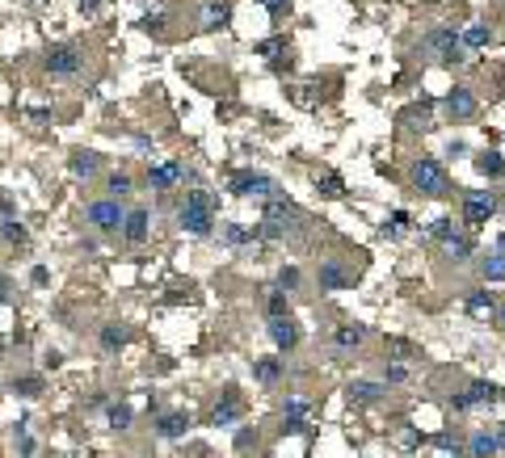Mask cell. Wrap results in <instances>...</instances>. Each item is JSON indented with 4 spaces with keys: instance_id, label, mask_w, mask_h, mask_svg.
<instances>
[{
    "instance_id": "6da1fadb",
    "label": "cell",
    "mask_w": 505,
    "mask_h": 458,
    "mask_svg": "<svg viewBox=\"0 0 505 458\" xmlns=\"http://www.w3.org/2000/svg\"><path fill=\"white\" fill-rule=\"evenodd\" d=\"M215 193H207V189H189L185 193V202L177 206V228L189 231V235H198V240H207L211 231H215Z\"/></svg>"
},
{
    "instance_id": "7a4b0ae2",
    "label": "cell",
    "mask_w": 505,
    "mask_h": 458,
    "mask_svg": "<svg viewBox=\"0 0 505 458\" xmlns=\"http://www.w3.org/2000/svg\"><path fill=\"white\" fill-rule=\"evenodd\" d=\"M299 231H303L299 206H291L282 193L266 198V211H261V240H295Z\"/></svg>"
},
{
    "instance_id": "3957f363",
    "label": "cell",
    "mask_w": 505,
    "mask_h": 458,
    "mask_svg": "<svg viewBox=\"0 0 505 458\" xmlns=\"http://www.w3.org/2000/svg\"><path fill=\"white\" fill-rule=\"evenodd\" d=\"M417 50L429 55L434 63H467V46L459 43V26H434Z\"/></svg>"
},
{
    "instance_id": "277c9868",
    "label": "cell",
    "mask_w": 505,
    "mask_h": 458,
    "mask_svg": "<svg viewBox=\"0 0 505 458\" xmlns=\"http://www.w3.org/2000/svg\"><path fill=\"white\" fill-rule=\"evenodd\" d=\"M409 181H413V189L421 198H447L451 193V177H447L442 160H434V156H417Z\"/></svg>"
},
{
    "instance_id": "5b68a950",
    "label": "cell",
    "mask_w": 505,
    "mask_h": 458,
    "mask_svg": "<svg viewBox=\"0 0 505 458\" xmlns=\"http://www.w3.org/2000/svg\"><path fill=\"white\" fill-rule=\"evenodd\" d=\"M43 72H46V76H55V80H72V76H80V72H85V46H80V43L51 46V50L43 55Z\"/></svg>"
},
{
    "instance_id": "8992f818",
    "label": "cell",
    "mask_w": 505,
    "mask_h": 458,
    "mask_svg": "<svg viewBox=\"0 0 505 458\" xmlns=\"http://www.w3.org/2000/svg\"><path fill=\"white\" fill-rule=\"evenodd\" d=\"M123 219H127V206H123V198H97L85 206V223L93 231H101V235H114V231H123Z\"/></svg>"
},
{
    "instance_id": "52a82bcc",
    "label": "cell",
    "mask_w": 505,
    "mask_h": 458,
    "mask_svg": "<svg viewBox=\"0 0 505 458\" xmlns=\"http://www.w3.org/2000/svg\"><path fill=\"white\" fill-rule=\"evenodd\" d=\"M497 206H501V198L493 189H467L463 193V223L467 228H484L497 215Z\"/></svg>"
},
{
    "instance_id": "ba28073f",
    "label": "cell",
    "mask_w": 505,
    "mask_h": 458,
    "mask_svg": "<svg viewBox=\"0 0 505 458\" xmlns=\"http://www.w3.org/2000/svg\"><path fill=\"white\" fill-rule=\"evenodd\" d=\"M228 193H231V198H274V193H278V181H274V177H266V173L240 169V173H231Z\"/></svg>"
},
{
    "instance_id": "9c48e42d",
    "label": "cell",
    "mask_w": 505,
    "mask_h": 458,
    "mask_svg": "<svg viewBox=\"0 0 505 458\" xmlns=\"http://www.w3.org/2000/svg\"><path fill=\"white\" fill-rule=\"evenodd\" d=\"M147 189H156V193H165V189H173V185H194L198 181V173L194 169H185L182 160H165V164H156V169H147Z\"/></svg>"
},
{
    "instance_id": "30bf717a",
    "label": "cell",
    "mask_w": 505,
    "mask_h": 458,
    "mask_svg": "<svg viewBox=\"0 0 505 458\" xmlns=\"http://www.w3.org/2000/svg\"><path fill=\"white\" fill-rule=\"evenodd\" d=\"M442 110H447L451 122H472L476 110H480V101H476V92L467 89V85H455V89L442 97Z\"/></svg>"
},
{
    "instance_id": "8fae6325",
    "label": "cell",
    "mask_w": 505,
    "mask_h": 458,
    "mask_svg": "<svg viewBox=\"0 0 505 458\" xmlns=\"http://www.w3.org/2000/svg\"><path fill=\"white\" fill-rule=\"evenodd\" d=\"M240 416H244V400H240V391H236V387H224L219 404L211 408V425H215V429H231V425H240Z\"/></svg>"
},
{
    "instance_id": "7c38bea8",
    "label": "cell",
    "mask_w": 505,
    "mask_h": 458,
    "mask_svg": "<svg viewBox=\"0 0 505 458\" xmlns=\"http://www.w3.org/2000/svg\"><path fill=\"white\" fill-rule=\"evenodd\" d=\"M316 282H321V290H345V286H354V282H358V274H354V270H345V261L324 257L321 270H316Z\"/></svg>"
},
{
    "instance_id": "4fadbf2b",
    "label": "cell",
    "mask_w": 505,
    "mask_h": 458,
    "mask_svg": "<svg viewBox=\"0 0 505 458\" xmlns=\"http://www.w3.org/2000/svg\"><path fill=\"white\" fill-rule=\"evenodd\" d=\"M270 341H274L278 353H291V349H299V341H303V332H299V324L291 320V316H270Z\"/></svg>"
},
{
    "instance_id": "5bb4252c",
    "label": "cell",
    "mask_w": 505,
    "mask_h": 458,
    "mask_svg": "<svg viewBox=\"0 0 505 458\" xmlns=\"http://www.w3.org/2000/svg\"><path fill=\"white\" fill-rule=\"evenodd\" d=\"M127 244H147V235H152V211L147 206H131L127 211V219H123V231H118Z\"/></svg>"
},
{
    "instance_id": "9a60e30c",
    "label": "cell",
    "mask_w": 505,
    "mask_h": 458,
    "mask_svg": "<svg viewBox=\"0 0 505 458\" xmlns=\"http://www.w3.org/2000/svg\"><path fill=\"white\" fill-rule=\"evenodd\" d=\"M497 294L489 290V286H472L467 294H463V311L472 316V320H493V311H497Z\"/></svg>"
},
{
    "instance_id": "2e32d148",
    "label": "cell",
    "mask_w": 505,
    "mask_h": 458,
    "mask_svg": "<svg viewBox=\"0 0 505 458\" xmlns=\"http://www.w3.org/2000/svg\"><path fill=\"white\" fill-rule=\"evenodd\" d=\"M387 395V383H370V378H350L345 383V400L354 404V408H370V404H379Z\"/></svg>"
},
{
    "instance_id": "e0dca14e",
    "label": "cell",
    "mask_w": 505,
    "mask_h": 458,
    "mask_svg": "<svg viewBox=\"0 0 505 458\" xmlns=\"http://www.w3.org/2000/svg\"><path fill=\"white\" fill-rule=\"evenodd\" d=\"M127 341H131V328L118 320L101 324L97 328V345H101V353H118V349H127Z\"/></svg>"
},
{
    "instance_id": "ac0fdd59",
    "label": "cell",
    "mask_w": 505,
    "mask_h": 458,
    "mask_svg": "<svg viewBox=\"0 0 505 458\" xmlns=\"http://www.w3.org/2000/svg\"><path fill=\"white\" fill-rule=\"evenodd\" d=\"M367 341H370V328H363V324H341V328H333V345H337V353L363 349Z\"/></svg>"
},
{
    "instance_id": "d6986e66",
    "label": "cell",
    "mask_w": 505,
    "mask_h": 458,
    "mask_svg": "<svg viewBox=\"0 0 505 458\" xmlns=\"http://www.w3.org/2000/svg\"><path fill=\"white\" fill-rule=\"evenodd\" d=\"M101 169H105V164H101V156H97V151H89V147H76V151L68 156V173H72V177H85V181H89V177H97V173H101Z\"/></svg>"
},
{
    "instance_id": "ffe728a7",
    "label": "cell",
    "mask_w": 505,
    "mask_h": 458,
    "mask_svg": "<svg viewBox=\"0 0 505 458\" xmlns=\"http://www.w3.org/2000/svg\"><path fill=\"white\" fill-rule=\"evenodd\" d=\"M231 26V0H207V9H202V26L198 30H228Z\"/></svg>"
},
{
    "instance_id": "44dd1931",
    "label": "cell",
    "mask_w": 505,
    "mask_h": 458,
    "mask_svg": "<svg viewBox=\"0 0 505 458\" xmlns=\"http://www.w3.org/2000/svg\"><path fill=\"white\" fill-rule=\"evenodd\" d=\"M185 433H189V412H160V420H156V437L160 442H177Z\"/></svg>"
},
{
    "instance_id": "7402d4cb",
    "label": "cell",
    "mask_w": 505,
    "mask_h": 458,
    "mask_svg": "<svg viewBox=\"0 0 505 458\" xmlns=\"http://www.w3.org/2000/svg\"><path fill=\"white\" fill-rule=\"evenodd\" d=\"M463 450L467 454H476V458H484V454H501V442H497V429H476L467 442H463Z\"/></svg>"
},
{
    "instance_id": "603a6c76",
    "label": "cell",
    "mask_w": 505,
    "mask_h": 458,
    "mask_svg": "<svg viewBox=\"0 0 505 458\" xmlns=\"http://www.w3.org/2000/svg\"><path fill=\"white\" fill-rule=\"evenodd\" d=\"M472 252H476V244H472V235L467 231H455L451 240H442V257L447 261H455V265H463V261H472Z\"/></svg>"
},
{
    "instance_id": "cb8c5ba5",
    "label": "cell",
    "mask_w": 505,
    "mask_h": 458,
    "mask_svg": "<svg viewBox=\"0 0 505 458\" xmlns=\"http://www.w3.org/2000/svg\"><path fill=\"white\" fill-rule=\"evenodd\" d=\"M257 240H261V223L257 228H249V223H224V244H231V248H249Z\"/></svg>"
},
{
    "instance_id": "d4e9b609",
    "label": "cell",
    "mask_w": 505,
    "mask_h": 458,
    "mask_svg": "<svg viewBox=\"0 0 505 458\" xmlns=\"http://www.w3.org/2000/svg\"><path fill=\"white\" fill-rule=\"evenodd\" d=\"M467 395H472V404H476V408H480V404H489V408H493V404L501 400V387H497V383H489V378H472V383H467Z\"/></svg>"
},
{
    "instance_id": "484cf974",
    "label": "cell",
    "mask_w": 505,
    "mask_h": 458,
    "mask_svg": "<svg viewBox=\"0 0 505 458\" xmlns=\"http://www.w3.org/2000/svg\"><path fill=\"white\" fill-rule=\"evenodd\" d=\"M476 173H480V177H489V181L505 177V156H501V151H489V147H484V151L476 156Z\"/></svg>"
},
{
    "instance_id": "4316f807",
    "label": "cell",
    "mask_w": 505,
    "mask_h": 458,
    "mask_svg": "<svg viewBox=\"0 0 505 458\" xmlns=\"http://www.w3.org/2000/svg\"><path fill=\"white\" fill-rule=\"evenodd\" d=\"M459 43L467 46V50H484V46H493V30H489V26H480V21H476V26H463V30H459Z\"/></svg>"
},
{
    "instance_id": "83f0119b",
    "label": "cell",
    "mask_w": 505,
    "mask_h": 458,
    "mask_svg": "<svg viewBox=\"0 0 505 458\" xmlns=\"http://www.w3.org/2000/svg\"><path fill=\"white\" fill-rule=\"evenodd\" d=\"M480 277L484 282H505V252L493 248L489 257H480Z\"/></svg>"
},
{
    "instance_id": "f1b7e54d",
    "label": "cell",
    "mask_w": 505,
    "mask_h": 458,
    "mask_svg": "<svg viewBox=\"0 0 505 458\" xmlns=\"http://www.w3.org/2000/svg\"><path fill=\"white\" fill-rule=\"evenodd\" d=\"M43 391H46V383L38 374H17L13 378V395H21V400H38Z\"/></svg>"
},
{
    "instance_id": "f546056e",
    "label": "cell",
    "mask_w": 505,
    "mask_h": 458,
    "mask_svg": "<svg viewBox=\"0 0 505 458\" xmlns=\"http://www.w3.org/2000/svg\"><path fill=\"white\" fill-rule=\"evenodd\" d=\"M253 378L266 383V387H274L278 378H282V362H278V358H257V362H253Z\"/></svg>"
},
{
    "instance_id": "4dcf8cb0",
    "label": "cell",
    "mask_w": 505,
    "mask_h": 458,
    "mask_svg": "<svg viewBox=\"0 0 505 458\" xmlns=\"http://www.w3.org/2000/svg\"><path fill=\"white\" fill-rule=\"evenodd\" d=\"M316 189H321V198H345V181H341L333 169L316 173Z\"/></svg>"
},
{
    "instance_id": "1f68e13d",
    "label": "cell",
    "mask_w": 505,
    "mask_h": 458,
    "mask_svg": "<svg viewBox=\"0 0 505 458\" xmlns=\"http://www.w3.org/2000/svg\"><path fill=\"white\" fill-rule=\"evenodd\" d=\"M131 189H135V177H131V173H123V169H118V173H105V193H110V198H127Z\"/></svg>"
},
{
    "instance_id": "d6a6232c",
    "label": "cell",
    "mask_w": 505,
    "mask_h": 458,
    "mask_svg": "<svg viewBox=\"0 0 505 458\" xmlns=\"http://www.w3.org/2000/svg\"><path fill=\"white\" fill-rule=\"evenodd\" d=\"M105 420H110V429H114V433H127V429H131V420H135V412H131L127 404H105Z\"/></svg>"
},
{
    "instance_id": "836d02e7",
    "label": "cell",
    "mask_w": 505,
    "mask_h": 458,
    "mask_svg": "<svg viewBox=\"0 0 505 458\" xmlns=\"http://www.w3.org/2000/svg\"><path fill=\"white\" fill-rule=\"evenodd\" d=\"M0 240L4 244H26L30 235H26V228H21V219L17 215H9V219H0Z\"/></svg>"
},
{
    "instance_id": "e575fe53",
    "label": "cell",
    "mask_w": 505,
    "mask_h": 458,
    "mask_svg": "<svg viewBox=\"0 0 505 458\" xmlns=\"http://www.w3.org/2000/svg\"><path fill=\"white\" fill-rule=\"evenodd\" d=\"M308 433H312V425L303 416H282V437H308Z\"/></svg>"
},
{
    "instance_id": "d590c367",
    "label": "cell",
    "mask_w": 505,
    "mask_h": 458,
    "mask_svg": "<svg viewBox=\"0 0 505 458\" xmlns=\"http://www.w3.org/2000/svg\"><path fill=\"white\" fill-rule=\"evenodd\" d=\"M266 316H291V299L282 294V286L270 290V299H266Z\"/></svg>"
},
{
    "instance_id": "8d00e7d4",
    "label": "cell",
    "mask_w": 505,
    "mask_h": 458,
    "mask_svg": "<svg viewBox=\"0 0 505 458\" xmlns=\"http://www.w3.org/2000/svg\"><path fill=\"white\" fill-rule=\"evenodd\" d=\"M383 378H387V387H396V383H409V378H413V370L405 366V362H392V358H387V366H383Z\"/></svg>"
},
{
    "instance_id": "74e56055",
    "label": "cell",
    "mask_w": 505,
    "mask_h": 458,
    "mask_svg": "<svg viewBox=\"0 0 505 458\" xmlns=\"http://www.w3.org/2000/svg\"><path fill=\"white\" fill-rule=\"evenodd\" d=\"M434 446H438L442 454H463V437H459V433H438Z\"/></svg>"
},
{
    "instance_id": "f35d334b",
    "label": "cell",
    "mask_w": 505,
    "mask_h": 458,
    "mask_svg": "<svg viewBox=\"0 0 505 458\" xmlns=\"http://www.w3.org/2000/svg\"><path fill=\"white\" fill-rule=\"evenodd\" d=\"M396 437H400V446H405V450H421V446H425V433H417L413 425H400V433H396Z\"/></svg>"
},
{
    "instance_id": "ab89813d",
    "label": "cell",
    "mask_w": 505,
    "mask_h": 458,
    "mask_svg": "<svg viewBox=\"0 0 505 458\" xmlns=\"http://www.w3.org/2000/svg\"><path fill=\"white\" fill-rule=\"evenodd\" d=\"M455 219H447V215H442V219H434V223H429V235H434V240H438V244H442V240H451V235H455Z\"/></svg>"
},
{
    "instance_id": "60d3db41",
    "label": "cell",
    "mask_w": 505,
    "mask_h": 458,
    "mask_svg": "<svg viewBox=\"0 0 505 458\" xmlns=\"http://www.w3.org/2000/svg\"><path fill=\"white\" fill-rule=\"evenodd\" d=\"M409 223H413V219H409V211H396V215H392V219L383 223V235H400V231L409 228Z\"/></svg>"
},
{
    "instance_id": "b9f144b4",
    "label": "cell",
    "mask_w": 505,
    "mask_h": 458,
    "mask_svg": "<svg viewBox=\"0 0 505 458\" xmlns=\"http://www.w3.org/2000/svg\"><path fill=\"white\" fill-rule=\"evenodd\" d=\"M282 416H308V400L303 395H286L282 400Z\"/></svg>"
},
{
    "instance_id": "7bdbcfd3",
    "label": "cell",
    "mask_w": 505,
    "mask_h": 458,
    "mask_svg": "<svg viewBox=\"0 0 505 458\" xmlns=\"http://www.w3.org/2000/svg\"><path fill=\"white\" fill-rule=\"evenodd\" d=\"M278 286L291 294V290L299 286V270H295V265H282V270H278Z\"/></svg>"
},
{
    "instance_id": "ee69618b",
    "label": "cell",
    "mask_w": 505,
    "mask_h": 458,
    "mask_svg": "<svg viewBox=\"0 0 505 458\" xmlns=\"http://www.w3.org/2000/svg\"><path fill=\"white\" fill-rule=\"evenodd\" d=\"M257 4H266V13H270L274 21H282V17H291V0H257Z\"/></svg>"
},
{
    "instance_id": "f6af8a7d",
    "label": "cell",
    "mask_w": 505,
    "mask_h": 458,
    "mask_svg": "<svg viewBox=\"0 0 505 458\" xmlns=\"http://www.w3.org/2000/svg\"><path fill=\"white\" fill-rule=\"evenodd\" d=\"M451 408H455V412H472L476 404H472V395H467V391H455V395H451Z\"/></svg>"
},
{
    "instance_id": "bcb514c9",
    "label": "cell",
    "mask_w": 505,
    "mask_h": 458,
    "mask_svg": "<svg viewBox=\"0 0 505 458\" xmlns=\"http://www.w3.org/2000/svg\"><path fill=\"white\" fill-rule=\"evenodd\" d=\"M139 26H143L147 34H160V30H165V13H152V17H143Z\"/></svg>"
},
{
    "instance_id": "7dc6e473",
    "label": "cell",
    "mask_w": 505,
    "mask_h": 458,
    "mask_svg": "<svg viewBox=\"0 0 505 458\" xmlns=\"http://www.w3.org/2000/svg\"><path fill=\"white\" fill-rule=\"evenodd\" d=\"M249 446H257V429H253V433H249V429H244V433H236V450L244 454Z\"/></svg>"
},
{
    "instance_id": "c3c4849f",
    "label": "cell",
    "mask_w": 505,
    "mask_h": 458,
    "mask_svg": "<svg viewBox=\"0 0 505 458\" xmlns=\"http://www.w3.org/2000/svg\"><path fill=\"white\" fill-rule=\"evenodd\" d=\"M282 50H286V43H282V38H274V43H261V46H257V55H282Z\"/></svg>"
},
{
    "instance_id": "681fc988",
    "label": "cell",
    "mask_w": 505,
    "mask_h": 458,
    "mask_svg": "<svg viewBox=\"0 0 505 458\" xmlns=\"http://www.w3.org/2000/svg\"><path fill=\"white\" fill-rule=\"evenodd\" d=\"M30 282H34V286H46V282H51V274H46L43 265H34V270H30Z\"/></svg>"
},
{
    "instance_id": "f907efd6",
    "label": "cell",
    "mask_w": 505,
    "mask_h": 458,
    "mask_svg": "<svg viewBox=\"0 0 505 458\" xmlns=\"http://www.w3.org/2000/svg\"><path fill=\"white\" fill-rule=\"evenodd\" d=\"M9 299H13V282L0 274V303H9Z\"/></svg>"
},
{
    "instance_id": "816d5d0a",
    "label": "cell",
    "mask_w": 505,
    "mask_h": 458,
    "mask_svg": "<svg viewBox=\"0 0 505 458\" xmlns=\"http://www.w3.org/2000/svg\"><path fill=\"white\" fill-rule=\"evenodd\" d=\"M97 9H101V0H80V13H85V17H93Z\"/></svg>"
},
{
    "instance_id": "f5cc1de1",
    "label": "cell",
    "mask_w": 505,
    "mask_h": 458,
    "mask_svg": "<svg viewBox=\"0 0 505 458\" xmlns=\"http://www.w3.org/2000/svg\"><path fill=\"white\" fill-rule=\"evenodd\" d=\"M9 215H13V198H4V193H0V219H9Z\"/></svg>"
},
{
    "instance_id": "db71d44e",
    "label": "cell",
    "mask_w": 505,
    "mask_h": 458,
    "mask_svg": "<svg viewBox=\"0 0 505 458\" xmlns=\"http://www.w3.org/2000/svg\"><path fill=\"white\" fill-rule=\"evenodd\" d=\"M105 404H110V395H105V391H97V395L89 400V408H105Z\"/></svg>"
},
{
    "instance_id": "11a10c76",
    "label": "cell",
    "mask_w": 505,
    "mask_h": 458,
    "mask_svg": "<svg viewBox=\"0 0 505 458\" xmlns=\"http://www.w3.org/2000/svg\"><path fill=\"white\" fill-rule=\"evenodd\" d=\"M493 324H497V328L505 332V303H497V311H493Z\"/></svg>"
},
{
    "instance_id": "9f6ffc18",
    "label": "cell",
    "mask_w": 505,
    "mask_h": 458,
    "mask_svg": "<svg viewBox=\"0 0 505 458\" xmlns=\"http://www.w3.org/2000/svg\"><path fill=\"white\" fill-rule=\"evenodd\" d=\"M59 362H63V358H59L55 349H51V353H46V358H43V366H46V370H55V366H59Z\"/></svg>"
},
{
    "instance_id": "6f0895ef",
    "label": "cell",
    "mask_w": 505,
    "mask_h": 458,
    "mask_svg": "<svg viewBox=\"0 0 505 458\" xmlns=\"http://www.w3.org/2000/svg\"><path fill=\"white\" fill-rule=\"evenodd\" d=\"M497 442H501V454H505V425H497Z\"/></svg>"
},
{
    "instance_id": "680465c9",
    "label": "cell",
    "mask_w": 505,
    "mask_h": 458,
    "mask_svg": "<svg viewBox=\"0 0 505 458\" xmlns=\"http://www.w3.org/2000/svg\"><path fill=\"white\" fill-rule=\"evenodd\" d=\"M497 248H501V252H505V231H501V235H497Z\"/></svg>"
},
{
    "instance_id": "91938a15",
    "label": "cell",
    "mask_w": 505,
    "mask_h": 458,
    "mask_svg": "<svg viewBox=\"0 0 505 458\" xmlns=\"http://www.w3.org/2000/svg\"><path fill=\"white\" fill-rule=\"evenodd\" d=\"M501 404H505V387H501Z\"/></svg>"
}]
</instances>
